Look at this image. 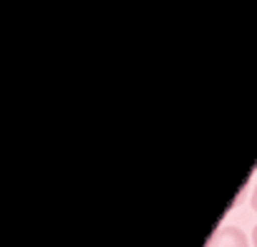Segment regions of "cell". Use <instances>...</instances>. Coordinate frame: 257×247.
<instances>
[{"label": "cell", "instance_id": "1", "mask_svg": "<svg viewBox=\"0 0 257 247\" xmlns=\"http://www.w3.org/2000/svg\"><path fill=\"white\" fill-rule=\"evenodd\" d=\"M207 247H249V239H247V234H244L239 227L227 224V227H219V229L209 237Z\"/></svg>", "mask_w": 257, "mask_h": 247}, {"label": "cell", "instance_id": "2", "mask_svg": "<svg viewBox=\"0 0 257 247\" xmlns=\"http://www.w3.org/2000/svg\"><path fill=\"white\" fill-rule=\"evenodd\" d=\"M252 209L257 212V184H254V192H252Z\"/></svg>", "mask_w": 257, "mask_h": 247}, {"label": "cell", "instance_id": "3", "mask_svg": "<svg viewBox=\"0 0 257 247\" xmlns=\"http://www.w3.org/2000/svg\"><path fill=\"white\" fill-rule=\"evenodd\" d=\"M252 244L257 247V224H254V229H252Z\"/></svg>", "mask_w": 257, "mask_h": 247}]
</instances>
